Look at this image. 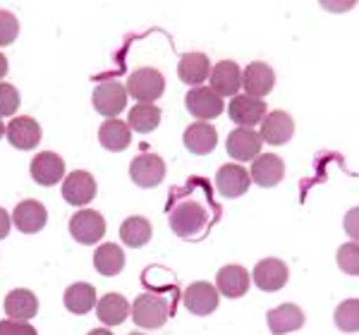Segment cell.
<instances>
[{
    "mask_svg": "<svg viewBox=\"0 0 359 335\" xmlns=\"http://www.w3.org/2000/svg\"><path fill=\"white\" fill-rule=\"evenodd\" d=\"M266 323H269V331L273 335H285L299 331L304 326V314L297 304H280V307L271 309L266 314Z\"/></svg>",
    "mask_w": 359,
    "mask_h": 335,
    "instance_id": "23",
    "label": "cell"
},
{
    "mask_svg": "<svg viewBox=\"0 0 359 335\" xmlns=\"http://www.w3.org/2000/svg\"><path fill=\"white\" fill-rule=\"evenodd\" d=\"M161 125V108L156 103H137L127 115V127L139 132V135H149Z\"/></svg>",
    "mask_w": 359,
    "mask_h": 335,
    "instance_id": "30",
    "label": "cell"
},
{
    "mask_svg": "<svg viewBox=\"0 0 359 335\" xmlns=\"http://www.w3.org/2000/svg\"><path fill=\"white\" fill-rule=\"evenodd\" d=\"M29 172H32V180L36 184H41V187H53V184H57L65 177V160L53 151H41L32 158Z\"/></svg>",
    "mask_w": 359,
    "mask_h": 335,
    "instance_id": "15",
    "label": "cell"
},
{
    "mask_svg": "<svg viewBox=\"0 0 359 335\" xmlns=\"http://www.w3.org/2000/svg\"><path fill=\"white\" fill-rule=\"evenodd\" d=\"M338 266L340 271H345L347 275H357L359 273V249H357V242H347L338 249Z\"/></svg>",
    "mask_w": 359,
    "mask_h": 335,
    "instance_id": "33",
    "label": "cell"
},
{
    "mask_svg": "<svg viewBox=\"0 0 359 335\" xmlns=\"http://www.w3.org/2000/svg\"><path fill=\"white\" fill-rule=\"evenodd\" d=\"M5 74H8V57L0 53V79H3Z\"/></svg>",
    "mask_w": 359,
    "mask_h": 335,
    "instance_id": "39",
    "label": "cell"
},
{
    "mask_svg": "<svg viewBox=\"0 0 359 335\" xmlns=\"http://www.w3.org/2000/svg\"><path fill=\"white\" fill-rule=\"evenodd\" d=\"M184 106L187 111L194 115L199 123H208V120H216L218 115L225 111V103L218 94H213L208 86H194L184 96Z\"/></svg>",
    "mask_w": 359,
    "mask_h": 335,
    "instance_id": "6",
    "label": "cell"
},
{
    "mask_svg": "<svg viewBox=\"0 0 359 335\" xmlns=\"http://www.w3.org/2000/svg\"><path fill=\"white\" fill-rule=\"evenodd\" d=\"M276 86V72L269 62H249V65L242 70V89H245L247 96L252 98H262L269 96Z\"/></svg>",
    "mask_w": 359,
    "mask_h": 335,
    "instance_id": "9",
    "label": "cell"
},
{
    "mask_svg": "<svg viewBox=\"0 0 359 335\" xmlns=\"http://www.w3.org/2000/svg\"><path fill=\"white\" fill-rule=\"evenodd\" d=\"M130 335H144V333H130Z\"/></svg>",
    "mask_w": 359,
    "mask_h": 335,
    "instance_id": "42",
    "label": "cell"
},
{
    "mask_svg": "<svg viewBox=\"0 0 359 335\" xmlns=\"http://www.w3.org/2000/svg\"><path fill=\"white\" fill-rule=\"evenodd\" d=\"M0 335H39V333H36V328L27 321L5 319V321H0Z\"/></svg>",
    "mask_w": 359,
    "mask_h": 335,
    "instance_id": "36",
    "label": "cell"
},
{
    "mask_svg": "<svg viewBox=\"0 0 359 335\" xmlns=\"http://www.w3.org/2000/svg\"><path fill=\"white\" fill-rule=\"evenodd\" d=\"M120 240H123L127 247H132V249L149 245V240H151V223L144 216L125 218V223L120 225Z\"/></svg>",
    "mask_w": 359,
    "mask_h": 335,
    "instance_id": "31",
    "label": "cell"
},
{
    "mask_svg": "<svg viewBox=\"0 0 359 335\" xmlns=\"http://www.w3.org/2000/svg\"><path fill=\"white\" fill-rule=\"evenodd\" d=\"M69 235H72L79 245H96V242L106 235V218L91 209L77 211L69 218Z\"/></svg>",
    "mask_w": 359,
    "mask_h": 335,
    "instance_id": "7",
    "label": "cell"
},
{
    "mask_svg": "<svg viewBox=\"0 0 359 335\" xmlns=\"http://www.w3.org/2000/svg\"><path fill=\"white\" fill-rule=\"evenodd\" d=\"M249 184H252V177H249V170L240 163H228L221 165L216 172V189L218 194L225 196V199H237V196L247 194Z\"/></svg>",
    "mask_w": 359,
    "mask_h": 335,
    "instance_id": "13",
    "label": "cell"
},
{
    "mask_svg": "<svg viewBox=\"0 0 359 335\" xmlns=\"http://www.w3.org/2000/svg\"><path fill=\"white\" fill-rule=\"evenodd\" d=\"M335 326L343 333H357L359 328V302L355 297L345 299L335 309Z\"/></svg>",
    "mask_w": 359,
    "mask_h": 335,
    "instance_id": "32",
    "label": "cell"
},
{
    "mask_svg": "<svg viewBox=\"0 0 359 335\" xmlns=\"http://www.w3.org/2000/svg\"><path fill=\"white\" fill-rule=\"evenodd\" d=\"M172 233L182 240H194L199 238L208 225V213L199 201H180L175 209L168 216Z\"/></svg>",
    "mask_w": 359,
    "mask_h": 335,
    "instance_id": "1",
    "label": "cell"
},
{
    "mask_svg": "<svg viewBox=\"0 0 359 335\" xmlns=\"http://www.w3.org/2000/svg\"><path fill=\"white\" fill-rule=\"evenodd\" d=\"M5 137H8V142L13 144L15 149H20V151H32V149H36L39 144H41L43 132H41V125L34 118L20 115V118H13L5 125Z\"/></svg>",
    "mask_w": 359,
    "mask_h": 335,
    "instance_id": "8",
    "label": "cell"
},
{
    "mask_svg": "<svg viewBox=\"0 0 359 335\" xmlns=\"http://www.w3.org/2000/svg\"><path fill=\"white\" fill-rule=\"evenodd\" d=\"M283 175H285V163H283V158L276 153H259L252 163V172H249L252 182H257L259 187H266V189L276 187V184L283 180Z\"/></svg>",
    "mask_w": 359,
    "mask_h": 335,
    "instance_id": "20",
    "label": "cell"
},
{
    "mask_svg": "<svg viewBox=\"0 0 359 335\" xmlns=\"http://www.w3.org/2000/svg\"><path fill=\"white\" fill-rule=\"evenodd\" d=\"M230 120L237 127H247L254 130L257 125H262V120L266 118V103L262 98H252L247 94H237L228 106Z\"/></svg>",
    "mask_w": 359,
    "mask_h": 335,
    "instance_id": "10",
    "label": "cell"
},
{
    "mask_svg": "<svg viewBox=\"0 0 359 335\" xmlns=\"http://www.w3.org/2000/svg\"><path fill=\"white\" fill-rule=\"evenodd\" d=\"M287 278H290V271H287V264L280 261V259H262L254 266L252 273L254 285L264 292H276L280 287H285Z\"/></svg>",
    "mask_w": 359,
    "mask_h": 335,
    "instance_id": "14",
    "label": "cell"
},
{
    "mask_svg": "<svg viewBox=\"0 0 359 335\" xmlns=\"http://www.w3.org/2000/svg\"><path fill=\"white\" fill-rule=\"evenodd\" d=\"M130 316L139 328L154 331V328L165 326L168 316H170V304H168L163 294H139L135 302L130 304Z\"/></svg>",
    "mask_w": 359,
    "mask_h": 335,
    "instance_id": "2",
    "label": "cell"
},
{
    "mask_svg": "<svg viewBox=\"0 0 359 335\" xmlns=\"http://www.w3.org/2000/svg\"><path fill=\"white\" fill-rule=\"evenodd\" d=\"M208 79H211V86L208 89L213 91V94L218 96H237V91L242 89V70L240 65L233 60H221L213 65L211 74H208Z\"/></svg>",
    "mask_w": 359,
    "mask_h": 335,
    "instance_id": "17",
    "label": "cell"
},
{
    "mask_svg": "<svg viewBox=\"0 0 359 335\" xmlns=\"http://www.w3.org/2000/svg\"><path fill=\"white\" fill-rule=\"evenodd\" d=\"M20 34V20L10 10H0V46H10Z\"/></svg>",
    "mask_w": 359,
    "mask_h": 335,
    "instance_id": "35",
    "label": "cell"
},
{
    "mask_svg": "<svg viewBox=\"0 0 359 335\" xmlns=\"http://www.w3.org/2000/svg\"><path fill=\"white\" fill-rule=\"evenodd\" d=\"M20 108V91L15 84L0 82V118H10Z\"/></svg>",
    "mask_w": 359,
    "mask_h": 335,
    "instance_id": "34",
    "label": "cell"
},
{
    "mask_svg": "<svg viewBox=\"0 0 359 335\" xmlns=\"http://www.w3.org/2000/svg\"><path fill=\"white\" fill-rule=\"evenodd\" d=\"M3 137H5V123L0 120V139H3Z\"/></svg>",
    "mask_w": 359,
    "mask_h": 335,
    "instance_id": "41",
    "label": "cell"
},
{
    "mask_svg": "<svg viewBox=\"0 0 359 335\" xmlns=\"http://www.w3.org/2000/svg\"><path fill=\"white\" fill-rule=\"evenodd\" d=\"M46 221H48V211H46V206L36 199L20 201L17 209L13 211L15 228L25 235H34V233H39V230H43Z\"/></svg>",
    "mask_w": 359,
    "mask_h": 335,
    "instance_id": "19",
    "label": "cell"
},
{
    "mask_svg": "<svg viewBox=\"0 0 359 335\" xmlns=\"http://www.w3.org/2000/svg\"><path fill=\"white\" fill-rule=\"evenodd\" d=\"M249 271L242 268V266L237 264H230V266H223L221 271H218L216 275V290L218 294H225L228 299H237L242 297V294H247L249 290Z\"/></svg>",
    "mask_w": 359,
    "mask_h": 335,
    "instance_id": "21",
    "label": "cell"
},
{
    "mask_svg": "<svg viewBox=\"0 0 359 335\" xmlns=\"http://www.w3.org/2000/svg\"><path fill=\"white\" fill-rule=\"evenodd\" d=\"M62 302H65V309L69 314H77V316H84L89 314L91 309H96V290L94 285L89 282H74L69 285L65 294H62Z\"/></svg>",
    "mask_w": 359,
    "mask_h": 335,
    "instance_id": "27",
    "label": "cell"
},
{
    "mask_svg": "<svg viewBox=\"0 0 359 335\" xmlns=\"http://www.w3.org/2000/svg\"><path fill=\"white\" fill-rule=\"evenodd\" d=\"M89 335H113L111 328H94V331H89Z\"/></svg>",
    "mask_w": 359,
    "mask_h": 335,
    "instance_id": "40",
    "label": "cell"
},
{
    "mask_svg": "<svg viewBox=\"0 0 359 335\" xmlns=\"http://www.w3.org/2000/svg\"><path fill=\"white\" fill-rule=\"evenodd\" d=\"M96 180L91 172L86 170H74L62 180V199L72 206H86L94 201L96 196Z\"/></svg>",
    "mask_w": 359,
    "mask_h": 335,
    "instance_id": "12",
    "label": "cell"
},
{
    "mask_svg": "<svg viewBox=\"0 0 359 335\" xmlns=\"http://www.w3.org/2000/svg\"><path fill=\"white\" fill-rule=\"evenodd\" d=\"M10 225H13V216H10L8 211L0 206V240H5L8 238V233H10Z\"/></svg>",
    "mask_w": 359,
    "mask_h": 335,
    "instance_id": "37",
    "label": "cell"
},
{
    "mask_svg": "<svg viewBox=\"0 0 359 335\" xmlns=\"http://www.w3.org/2000/svg\"><path fill=\"white\" fill-rule=\"evenodd\" d=\"M5 314L13 321H32L39 314V297L27 287H17L5 297Z\"/></svg>",
    "mask_w": 359,
    "mask_h": 335,
    "instance_id": "22",
    "label": "cell"
},
{
    "mask_svg": "<svg viewBox=\"0 0 359 335\" xmlns=\"http://www.w3.org/2000/svg\"><path fill=\"white\" fill-rule=\"evenodd\" d=\"M262 146L264 142L259 132L247 130V127H235L228 135V142H225V149H228L233 160H254L262 153Z\"/></svg>",
    "mask_w": 359,
    "mask_h": 335,
    "instance_id": "16",
    "label": "cell"
},
{
    "mask_svg": "<svg viewBox=\"0 0 359 335\" xmlns=\"http://www.w3.org/2000/svg\"><path fill=\"white\" fill-rule=\"evenodd\" d=\"M94 268L106 278H113L120 271L125 268V252L120 245H113V242H106L101 245L94 254Z\"/></svg>",
    "mask_w": 359,
    "mask_h": 335,
    "instance_id": "29",
    "label": "cell"
},
{
    "mask_svg": "<svg viewBox=\"0 0 359 335\" xmlns=\"http://www.w3.org/2000/svg\"><path fill=\"white\" fill-rule=\"evenodd\" d=\"M347 230H350V238H357V209L347 213Z\"/></svg>",
    "mask_w": 359,
    "mask_h": 335,
    "instance_id": "38",
    "label": "cell"
},
{
    "mask_svg": "<svg viewBox=\"0 0 359 335\" xmlns=\"http://www.w3.org/2000/svg\"><path fill=\"white\" fill-rule=\"evenodd\" d=\"M127 94H130L139 103H154L163 96L165 91V79L163 74L154 67H139L130 74L127 79Z\"/></svg>",
    "mask_w": 359,
    "mask_h": 335,
    "instance_id": "3",
    "label": "cell"
},
{
    "mask_svg": "<svg viewBox=\"0 0 359 335\" xmlns=\"http://www.w3.org/2000/svg\"><path fill=\"white\" fill-rule=\"evenodd\" d=\"M211 74V62L204 53H184L180 57L177 65V77L182 79L184 84L194 86H204V82Z\"/></svg>",
    "mask_w": 359,
    "mask_h": 335,
    "instance_id": "25",
    "label": "cell"
},
{
    "mask_svg": "<svg viewBox=\"0 0 359 335\" xmlns=\"http://www.w3.org/2000/svg\"><path fill=\"white\" fill-rule=\"evenodd\" d=\"M98 142H101L103 149L108 151H125L132 142V130L127 127L123 120H106L98 130Z\"/></svg>",
    "mask_w": 359,
    "mask_h": 335,
    "instance_id": "28",
    "label": "cell"
},
{
    "mask_svg": "<svg viewBox=\"0 0 359 335\" xmlns=\"http://www.w3.org/2000/svg\"><path fill=\"white\" fill-rule=\"evenodd\" d=\"M218 299H221V294H218L216 285H211V282H206V280L192 282L182 294L184 309L192 311L196 316L213 314V311L218 309Z\"/></svg>",
    "mask_w": 359,
    "mask_h": 335,
    "instance_id": "11",
    "label": "cell"
},
{
    "mask_svg": "<svg viewBox=\"0 0 359 335\" xmlns=\"http://www.w3.org/2000/svg\"><path fill=\"white\" fill-rule=\"evenodd\" d=\"M96 113L108 120H115L127 106V89L125 84L115 82V79H106V82L96 84L94 96H91Z\"/></svg>",
    "mask_w": 359,
    "mask_h": 335,
    "instance_id": "4",
    "label": "cell"
},
{
    "mask_svg": "<svg viewBox=\"0 0 359 335\" xmlns=\"http://www.w3.org/2000/svg\"><path fill=\"white\" fill-rule=\"evenodd\" d=\"M96 316L106 328L120 326V323H125V319L130 316V302H127L123 294L108 292L96 302Z\"/></svg>",
    "mask_w": 359,
    "mask_h": 335,
    "instance_id": "26",
    "label": "cell"
},
{
    "mask_svg": "<svg viewBox=\"0 0 359 335\" xmlns=\"http://www.w3.org/2000/svg\"><path fill=\"white\" fill-rule=\"evenodd\" d=\"M292 135H294V120L290 113L273 111L262 120V132H259V137H262V142L266 144L283 146V144H287L292 139Z\"/></svg>",
    "mask_w": 359,
    "mask_h": 335,
    "instance_id": "18",
    "label": "cell"
},
{
    "mask_svg": "<svg viewBox=\"0 0 359 335\" xmlns=\"http://www.w3.org/2000/svg\"><path fill=\"white\" fill-rule=\"evenodd\" d=\"M182 142L187 146V151L196 156H206L216 149L218 144V132L211 123H192L184 130Z\"/></svg>",
    "mask_w": 359,
    "mask_h": 335,
    "instance_id": "24",
    "label": "cell"
},
{
    "mask_svg": "<svg viewBox=\"0 0 359 335\" xmlns=\"http://www.w3.org/2000/svg\"><path fill=\"white\" fill-rule=\"evenodd\" d=\"M130 177L135 180L137 187H144V189H151V187H158L165 177V163L158 153H139L132 158L130 163Z\"/></svg>",
    "mask_w": 359,
    "mask_h": 335,
    "instance_id": "5",
    "label": "cell"
}]
</instances>
